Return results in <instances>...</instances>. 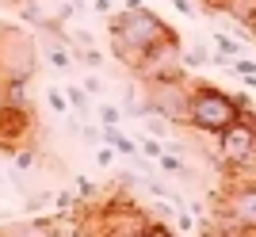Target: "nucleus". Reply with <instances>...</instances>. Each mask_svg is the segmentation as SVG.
I'll list each match as a JSON object with an SVG mask.
<instances>
[{
  "instance_id": "1",
  "label": "nucleus",
  "mask_w": 256,
  "mask_h": 237,
  "mask_svg": "<svg viewBox=\"0 0 256 237\" xmlns=\"http://www.w3.org/2000/svg\"><path fill=\"white\" fill-rule=\"evenodd\" d=\"M107 34H115V38H122V42L130 46V50H138V54H146V50H153L157 42H168V38H180V34L172 31L168 23L160 20L157 12H150L142 0H126V8H118L107 16Z\"/></svg>"
},
{
  "instance_id": "2",
  "label": "nucleus",
  "mask_w": 256,
  "mask_h": 237,
  "mask_svg": "<svg viewBox=\"0 0 256 237\" xmlns=\"http://www.w3.org/2000/svg\"><path fill=\"white\" fill-rule=\"evenodd\" d=\"M237 118H241L237 92H226V88L210 84V80H192V118H188L192 130L214 138Z\"/></svg>"
},
{
  "instance_id": "3",
  "label": "nucleus",
  "mask_w": 256,
  "mask_h": 237,
  "mask_svg": "<svg viewBox=\"0 0 256 237\" xmlns=\"http://www.w3.org/2000/svg\"><path fill=\"white\" fill-rule=\"evenodd\" d=\"M38 62H42V50L23 27H4L0 34V84H31V76L38 73Z\"/></svg>"
},
{
  "instance_id": "4",
  "label": "nucleus",
  "mask_w": 256,
  "mask_h": 237,
  "mask_svg": "<svg viewBox=\"0 0 256 237\" xmlns=\"http://www.w3.org/2000/svg\"><path fill=\"white\" fill-rule=\"evenodd\" d=\"M153 115L168 118L172 126H188L192 118V76H160V80H138Z\"/></svg>"
},
{
  "instance_id": "5",
  "label": "nucleus",
  "mask_w": 256,
  "mask_h": 237,
  "mask_svg": "<svg viewBox=\"0 0 256 237\" xmlns=\"http://www.w3.org/2000/svg\"><path fill=\"white\" fill-rule=\"evenodd\" d=\"M206 230H256V180H230L218 192V222Z\"/></svg>"
},
{
  "instance_id": "6",
  "label": "nucleus",
  "mask_w": 256,
  "mask_h": 237,
  "mask_svg": "<svg viewBox=\"0 0 256 237\" xmlns=\"http://www.w3.org/2000/svg\"><path fill=\"white\" fill-rule=\"evenodd\" d=\"M214 153L222 168H241L256 161V111L248 108L245 115L230 122L222 134H214Z\"/></svg>"
},
{
  "instance_id": "7",
  "label": "nucleus",
  "mask_w": 256,
  "mask_h": 237,
  "mask_svg": "<svg viewBox=\"0 0 256 237\" xmlns=\"http://www.w3.org/2000/svg\"><path fill=\"white\" fill-rule=\"evenodd\" d=\"M34 130H38V122H34L31 104H16V100L4 96V108H0V153L12 157L20 146L34 142Z\"/></svg>"
},
{
  "instance_id": "8",
  "label": "nucleus",
  "mask_w": 256,
  "mask_h": 237,
  "mask_svg": "<svg viewBox=\"0 0 256 237\" xmlns=\"http://www.w3.org/2000/svg\"><path fill=\"white\" fill-rule=\"evenodd\" d=\"M184 42L180 38H168V42H157L153 50H146L134 69L138 80H160V76H184Z\"/></svg>"
},
{
  "instance_id": "9",
  "label": "nucleus",
  "mask_w": 256,
  "mask_h": 237,
  "mask_svg": "<svg viewBox=\"0 0 256 237\" xmlns=\"http://www.w3.org/2000/svg\"><path fill=\"white\" fill-rule=\"evenodd\" d=\"M157 168L164 176H176V180H192V168L184 164V157L176 150H164V153H160V157H157Z\"/></svg>"
},
{
  "instance_id": "10",
  "label": "nucleus",
  "mask_w": 256,
  "mask_h": 237,
  "mask_svg": "<svg viewBox=\"0 0 256 237\" xmlns=\"http://www.w3.org/2000/svg\"><path fill=\"white\" fill-rule=\"evenodd\" d=\"M65 100L76 115H92V96L84 92V84H65Z\"/></svg>"
},
{
  "instance_id": "11",
  "label": "nucleus",
  "mask_w": 256,
  "mask_h": 237,
  "mask_svg": "<svg viewBox=\"0 0 256 237\" xmlns=\"http://www.w3.org/2000/svg\"><path fill=\"white\" fill-rule=\"evenodd\" d=\"M210 62V50L206 46H184V69H199V65H206Z\"/></svg>"
},
{
  "instance_id": "12",
  "label": "nucleus",
  "mask_w": 256,
  "mask_h": 237,
  "mask_svg": "<svg viewBox=\"0 0 256 237\" xmlns=\"http://www.w3.org/2000/svg\"><path fill=\"white\" fill-rule=\"evenodd\" d=\"M214 46H218V54H226L230 62H234V58H241V42H237V38H230L226 31H214Z\"/></svg>"
},
{
  "instance_id": "13",
  "label": "nucleus",
  "mask_w": 256,
  "mask_h": 237,
  "mask_svg": "<svg viewBox=\"0 0 256 237\" xmlns=\"http://www.w3.org/2000/svg\"><path fill=\"white\" fill-rule=\"evenodd\" d=\"M96 118H100V126H118V122H122V108H115V104H100L96 108Z\"/></svg>"
},
{
  "instance_id": "14",
  "label": "nucleus",
  "mask_w": 256,
  "mask_h": 237,
  "mask_svg": "<svg viewBox=\"0 0 256 237\" xmlns=\"http://www.w3.org/2000/svg\"><path fill=\"white\" fill-rule=\"evenodd\" d=\"M138 150L146 153V157H150V161H157L160 153H164V142H160L157 134H142V138H138Z\"/></svg>"
},
{
  "instance_id": "15",
  "label": "nucleus",
  "mask_w": 256,
  "mask_h": 237,
  "mask_svg": "<svg viewBox=\"0 0 256 237\" xmlns=\"http://www.w3.org/2000/svg\"><path fill=\"white\" fill-rule=\"evenodd\" d=\"M46 104H50L58 115H65V111H69V100H65L62 88H46Z\"/></svg>"
},
{
  "instance_id": "16",
  "label": "nucleus",
  "mask_w": 256,
  "mask_h": 237,
  "mask_svg": "<svg viewBox=\"0 0 256 237\" xmlns=\"http://www.w3.org/2000/svg\"><path fill=\"white\" fill-rule=\"evenodd\" d=\"M111 161H115V150H111V146L104 142V150H96V164H100V168H107Z\"/></svg>"
},
{
  "instance_id": "17",
  "label": "nucleus",
  "mask_w": 256,
  "mask_h": 237,
  "mask_svg": "<svg viewBox=\"0 0 256 237\" xmlns=\"http://www.w3.org/2000/svg\"><path fill=\"white\" fill-rule=\"evenodd\" d=\"M84 92L88 96H100V92H104V80H100V76H84Z\"/></svg>"
},
{
  "instance_id": "18",
  "label": "nucleus",
  "mask_w": 256,
  "mask_h": 237,
  "mask_svg": "<svg viewBox=\"0 0 256 237\" xmlns=\"http://www.w3.org/2000/svg\"><path fill=\"white\" fill-rule=\"evenodd\" d=\"M226 4H230V0H199L203 12H226Z\"/></svg>"
},
{
  "instance_id": "19",
  "label": "nucleus",
  "mask_w": 256,
  "mask_h": 237,
  "mask_svg": "<svg viewBox=\"0 0 256 237\" xmlns=\"http://www.w3.org/2000/svg\"><path fill=\"white\" fill-rule=\"evenodd\" d=\"M88 4H92V0H65V8L73 12V16H76V12H84V8H88Z\"/></svg>"
},
{
  "instance_id": "20",
  "label": "nucleus",
  "mask_w": 256,
  "mask_h": 237,
  "mask_svg": "<svg viewBox=\"0 0 256 237\" xmlns=\"http://www.w3.org/2000/svg\"><path fill=\"white\" fill-rule=\"evenodd\" d=\"M172 4H176V12H184V16H195V4H192V0H172Z\"/></svg>"
},
{
  "instance_id": "21",
  "label": "nucleus",
  "mask_w": 256,
  "mask_h": 237,
  "mask_svg": "<svg viewBox=\"0 0 256 237\" xmlns=\"http://www.w3.org/2000/svg\"><path fill=\"white\" fill-rule=\"evenodd\" d=\"M111 4H115V0H92V8H96L100 16H111Z\"/></svg>"
},
{
  "instance_id": "22",
  "label": "nucleus",
  "mask_w": 256,
  "mask_h": 237,
  "mask_svg": "<svg viewBox=\"0 0 256 237\" xmlns=\"http://www.w3.org/2000/svg\"><path fill=\"white\" fill-rule=\"evenodd\" d=\"M0 4H12V8H20V4H27V0H0Z\"/></svg>"
},
{
  "instance_id": "23",
  "label": "nucleus",
  "mask_w": 256,
  "mask_h": 237,
  "mask_svg": "<svg viewBox=\"0 0 256 237\" xmlns=\"http://www.w3.org/2000/svg\"><path fill=\"white\" fill-rule=\"evenodd\" d=\"M0 108H4V88H0Z\"/></svg>"
},
{
  "instance_id": "24",
  "label": "nucleus",
  "mask_w": 256,
  "mask_h": 237,
  "mask_svg": "<svg viewBox=\"0 0 256 237\" xmlns=\"http://www.w3.org/2000/svg\"><path fill=\"white\" fill-rule=\"evenodd\" d=\"M4 27H8V23H4V20H0V34H4Z\"/></svg>"
},
{
  "instance_id": "25",
  "label": "nucleus",
  "mask_w": 256,
  "mask_h": 237,
  "mask_svg": "<svg viewBox=\"0 0 256 237\" xmlns=\"http://www.w3.org/2000/svg\"><path fill=\"white\" fill-rule=\"evenodd\" d=\"M0 184H4V172H0Z\"/></svg>"
},
{
  "instance_id": "26",
  "label": "nucleus",
  "mask_w": 256,
  "mask_h": 237,
  "mask_svg": "<svg viewBox=\"0 0 256 237\" xmlns=\"http://www.w3.org/2000/svg\"><path fill=\"white\" fill-rule=\"evenodd\" d=\"M0 80H4V76H0Z\"/></svg>"
}]
</instances>
